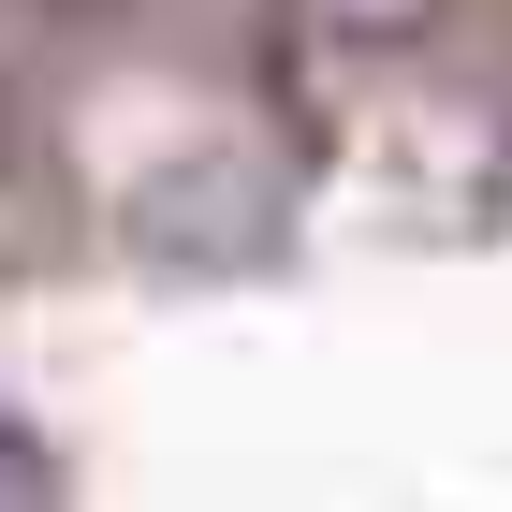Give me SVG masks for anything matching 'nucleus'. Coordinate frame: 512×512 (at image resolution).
<instances>
[{
  "label": "nucleus",
  "mask_w": 512,
  "mask_h": 512,
  "mask_svg": "<svg viewBox=\"0 0 512 512\" xmlns=\"http://www.w3.org/2000/svg\"><path fill=\"white\" fill-rule=\"evenodd\" d=\"M264 220H278L264 176H235V161H176V176L147 191V235H161V249H205V264H249Z\"/></svg>",
  "instance_id": "f257e3e1"
},
{
  "label": "nucleus",
  "mask_w": 512,
  "mask_h": 512,
  "mask_svg": "<svg viewBox=\"0 0 512 512\" xmlns=\"http://www.w3.org/2000/svg\"><path fill=\"white\" fill-rule=\"evenodd\" d=\"M0 512H59V454H44L15 410H0Z\"/></svg>",
  "instance_id": "f03ea898"
},
{
  "label": "nucleus",
  "mask_w": 512,
  "mask_h": 512,
  "mask_svg": "<svg viewBox=\"0 0 512 512\" xmlns=\"http://www.w3.org/2000/svg\"><path fill=\"white\" fill-rule=\"evenodd\" d=\"M0 161H15V118H0Z\"/></svg>",
  "instance_id": "7ed1b4c3"
}]
</instances>
